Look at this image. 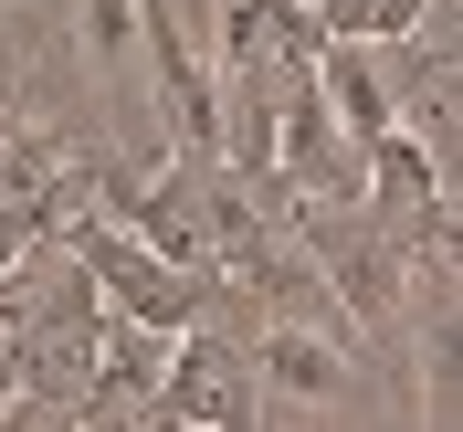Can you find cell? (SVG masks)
Here are the masks:
<instances>
[{
  "label": "cell",
  "instance_id": "cell-3",
  "mask_svg": "<svg viewBox=\"0 0 463 432\" xmlns=\"http://www.w3.org/2000/svg\"><path fill=\"white\" fill-rule=\"evenodd\" d=\"M242 359H253L263 401H295V411H347V401H358L347 327H326V317H263V338L242 348Z\"/></svg>",
  "mask_w": 463,
  "mask_h": 432
},
{
  "label": "cell",
  "instance_id": "cell-2",
  "mask_svg": "<svg viewBox=\"0 0 463 432\" xmlns=\"http://www.w3.org/2000/svg\"><path fill=\"white\" fill-rule=\"evenodd\" d=\"M137 422H179V432H253L263 422V390H253V359L242 338H222L211 317H190L158 359V390H147Z\"/></svg>",
  "mask_w": 463,
  "mask_h": 432
},
{
  "label": "cell",
  "instance_id": "cell-1",
  "mask_svg": "<svg viewBox=\"0 0 463 432\" xmlns=\"http://www.w3.org/2000/svg\"><path fill=\"white\" fill-rule=\"evenodd\" d=\"M63 243H74V264L95 274V306H106V317H137V327H169V338H179L190 317L222 306V285H211L201 264H169L158 243H137L127 222H85V211H74Z\"/></svg>",
  "mask_w": 463,
  "mask_h": 432
},
{
  "label": "cell",
  "instance_id": "cell-6",
  "mask_svg": "<svg viewBox=\"0 0 463 432\" xmlns=\"http://www.w3.org/2000/svg\"><path fill=\"white\" fill-rule=\"evenodd\" d=\"M326 32H347V43H411V32L432 22V0H306Z\"/></svg>",
  "mask_w": 463,
  "mask_h": 432
},
{
  "label": "cell",
  "instance_id": "cell-7",
  "mask_svg": "<svg viewBox=\"0 0 463 432\" xmlns=\"http://www.w3.org/2000/svg\"><path fill=\"white\" fill-rule=\"evenodd\" d=\"M43 232H63L53 190H0V295H11V274H22V254L43 243Z\"/></svg>",
  "mask_w": 463,
  "mask_h": 432
},
{
  "label": "cell",
  "instance_id": "cell-5",
  "mask_svg": "<svg viewBox=\"0 0 463 432\" xmlns=\"http://www.w3.org/2000/svg\"><path fill=\"white\" fill-rule=\"evenodd\" d=\"M74 43H85L95 85H147V0H74Z\"/></svg>",
  "mask_w": 463,
  "mask_h": 432
},
{
  "label": "cell",
  "instance_id": "cell-9",
  "mask_svg": "<svg viewBox=\"0 0 463 432\" xmlns=\"http://www.w3.org/2000/svg\"><path fill=\"white\" fill-rule=\"evenodd\" d=\"M0 11H11V0H0Z\"/></svg>",
  "mask_w": 463,
  "mask_h": 432
},
{
  "label": "cell",
  "instance_id": "cell-8",
  "mask_svg": "<svg viewBox=\"0 0 463 432\" xmlns=\"http://www.w3.org/2000/svg\"><path fill=\"white\" fill-rule=\"evenodd\" d=\"M11 127H22V106H0V148H11Z\"/></svg>",
  "mask_w": 463,
  "mask_h": 432
},
{
  "label": "cell",
  "instance_id": "cell-4",
  "mask_svg": "<svg viewBox=\"0 0 463 432\" xmlns=\"http://www.w3.org/2000/svg\"><path fill=\"white\" fill-rule=\"evenodd\" d=\"M158 359H169V327L106 317L95 327V379H85V411H74V422H137L147 390H158Z\"/></svg>",
  "mask_w": 463,
  "mask_h": 432
}]
</instances>
